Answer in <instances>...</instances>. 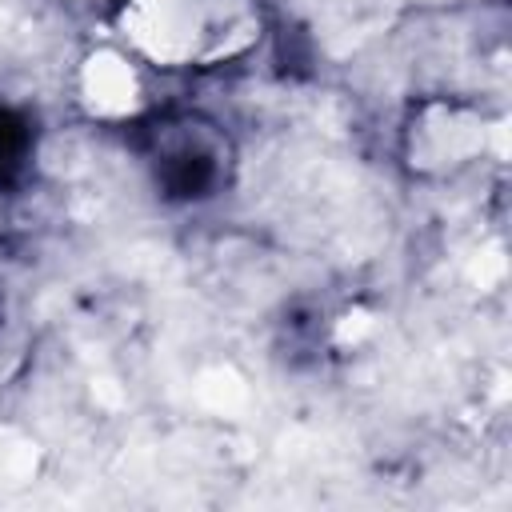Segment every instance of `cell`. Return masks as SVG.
<instances>
[{
	"label": "cell",
	"mask_w": 512,
	"mask_h": 512,
	"mask_svg": "<svg viewBox=\"0 0 512 512\" xmlns=\"http://www.w3.org/2000/svg\"><path fill=\"white\" fill-rule=\"evenodd\" d=\"M84 96H92V108L100 116H124V112H132V104L140 96L136 72L120 56L100 52L84 68Z\"/></svg>",
	"instance_id": "obj_1"
}]
</instances>
